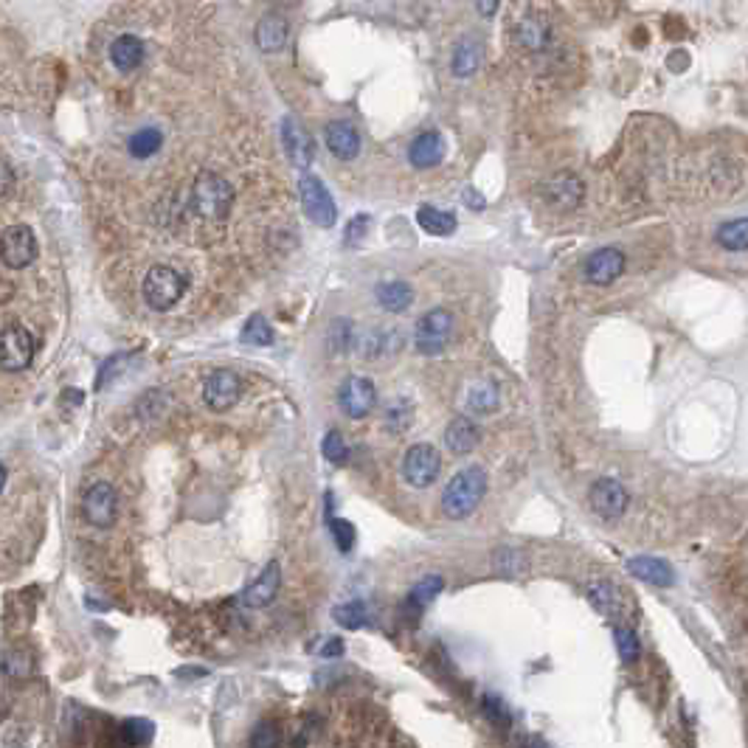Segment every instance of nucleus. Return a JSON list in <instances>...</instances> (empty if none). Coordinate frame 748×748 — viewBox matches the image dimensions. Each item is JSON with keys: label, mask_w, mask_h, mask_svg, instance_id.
<instances>
[{"label": "nucleus", "mask_w": 748, "mask_h": 748, "mask_svg": "<svg viewBox=\"0 0 748 748\" xmlns=\"http://www.w3.org/2000/svg\"><path fill=\"white\" fill-rule=\"evenodd\" d=\"M487 493V473L476 465L458 470L442 493V509L450 521H462V517L473 515Z\"/></svg>", "instance_id": "nucleus-1"}, {"label": "nucleus", "mask_w": 748, "mask_h": 748, "mask_svg": "<svg viewBox=\"0 0 748 748\" xmlns=\"http://www.w3.org/2000/svg\"><path fill=\"white\" fill-rule=\"evenodd\" d=\"M478 439L481 434L470 417H456L445 430V445L453 456H468L470 450H476Z\"/></svg>", "instance_id": "nucleus-21"}, {"label": "nucleus", "mask_w": 748, "mask_h": 748, "mask_svg": "<svg viewBox=\"0 0 748 748\" xmlns=\"http://www.w3.org/2000/svg\"><path fill=\"white\" fill-rule=\"evenodd\" d=\"M614 636H616V647H619L622 661L633 664V661L639 658V639H636V633H633L630 627H614Z\"/></svg>", "instance_id": "nucleus-35"}, {"label": "nucleus", "mask_w": 748, "mask_h": 748, "mask_svg": "<svg viewBox=\"0 0 748 748\" xmlns=\"http://www.w3.org/2000/svg\"><path fill=\"white\" fill-rule=\"evenodd\" d=\"M299 197H301V206H304V214L321 228H332L335 220H338V206L330 194V189L324 186L321 178L315 175H301L299 181Z\"/></svg>", "instance_id": "nucleus-5"}, {"label": "nucleus", "mask_w": 748, "mask_h": 748, "mask_svg": "<svg viewBox=\"0 0 748 748\" xmlns=\"http://www.w3.org/2000/svg\"><path fill=\"white\" fill-rule=\"evenodd\" d=\"M28 670H32V664H28V658L23 653H6L4 655V673L6 675H28Z\"/></svg>", "instance_id": "nucleus-41"}, {"label": "nucleus", "mask_w": 748, "mask_h": 748, "mask_svg": "<svg viewBox=\"0 0 748 748\" xmlns=\"http://www.w3.org/2000/svg\"><path fill=\"white\" fill-rule=\"evenodd\" d=\"M287 34H290V25H287V20L279 15V12H268L262 20L256 23V45L262 48L265 54H276L287 45Z\"/></svg>", "instance_id": "nucleus-19"}, {"label": "nucleus", "mask_w": 748, "mask_h": 748, "mask_svg": "<svg viewBox=\"0 0 748 748\" xmlns=\"http://www.w3.org/2000/svg\"><path fill=\"white\" fill-rule=\"evenodd\" d=\"M493 563L501 574H515V571L527 568V557L521 552H515V549H501Z\"/></svg>", "instance_id": "nucleus-39"}, {"label": "nucleus", "mask_w": 748, "mask_h": 748, "mask_svg": "<svg viewBox=\"0 0 748 748\" xmlns=\"http://www.w3.org/2000/svg\"><path fill=\"white\" fill-rule=\"evenodd\" d=\"M546 200L555 206V209H577L580 200H583V183L577 175H571V172H560L555 175L549 183H546Z\"/></svg>", "instance_id": "nucleus-18"}, {"label": "nucleus", "mask_w": 748, "mask_h": 748, "mask_svg": "<svg viewBox=\"0 0 748 748\" xmlns=\"http://www.w3.org/2000/svg\"><path fill=\"white\" fill-rule=\"evenodd\" d=\"M369 217L366 214H360V217H355L352 222H349V228H347V245H355V242H360L363 237H366V228H369Z\"/></svg>", "instance_id": "nucleus-43"}, {"label": "nucleus", "mask_w": 748, "mask_h": 748, "mask_svg": "<svg viewBox=\"0 0 748 748\" xmlns=\"http://www.w3.org/2000/svg\"><path fill=\"white\" fill-rule=\"evenodd\" d=\"M279 586H281V568H279L276 560H271L262 568V574H259V577L242 591V605L251 608V611L268 608L279 594Z\"/></svg>", "instance_id": "nucleus-13"}, {"label": "nucleus", "mask_w": 748, "mask_h": 748, "mask_svg": "<svg viewBox=\"0 0 748 748\" xmlns=\"http://www.w3.org/2000/svg\"><path fill=\"white\" fill-rule=\"evenodd\" d=\"M625 271V253L616 248H599L586 259V279L591 284H611L622 276Z\"/></svg>", "instance_id": "nucleus-14"}, {"label": "nucleus", "mask_w": 748, "mask_h": 748, "mask_svg": "<svg viewBox=\"0 0 748 748\" xmlns=\"http://www.w3.org/2000/svg\"><path fill=\"white\" fill-rule=\"evenodd\" d=\"M242 397V380L231 369H217L212 371L203 383V402L212 411H228L234 408Z\"/></svg>", "instance_id": "nucleus-10"}, {"label": "nucleus", "mask_w": 748, "mask_h": 748, "mask_svg": "<svg viewBox=\"0 0 748 748\" xmlns=\"http://www.w3.org/2000/svg\"><path fill=\"white\" fill-rule=\"evenodd\" d=\"M321 453H324L327 462L335 465V468H343L349 462V448H347V442H343V437L338 434V430H330V434L324 437Z\"/></svg>", "instance_id": "nucleus-34"}, {"label": "nucleus", "mask_w": 748, "mask_h": 748, "mask_svg": "<svg viewBox=\"0 0 748 748\" xmlns=\"http://www.w3.org/2000/svg\"><path fill=\"white\" fill-rule=\"evenodd\" d=\"M330 347H332V352H347V347H352V321H347V319L332 321Z\"/></svg>", "instance_id": "nucleus-38"}, {"label": "nucleus", "mask_w": 748, "mask_h": 748, "mask_svg": "<svg viewBox=\"0 0 748 748\" xmlns=\"http://www.w3.org/2000/svg\"><path fill=\"white\" fill-rule=\"evenodd\" d=\"M122 734H124V743H133V745H147L155 734L153 723L150 721H127L122 726Z\"/></svg>", "instance_id": "nucleus-37"}, {"label": "nucleus", "mask_w": 748, "mask_h": 748, "mask_svg": "<svg viewBox=\"0 0 748 748\" xmlns=\"http://www.w3.org/2000/svg\"><path fill=\"white\" fill-rule=\"evenodd\" d=\"M189 206L197 217L222 222L234 206V189L225 178L214 175V172H200L192 186V200Z\"/></svg>", "instance_id": "nucleus-2"}, {"label": "nucleus", "mask_w": 748, "mask_h": 748, "mask_svg": "<svg viewBox=\"0 0 748 748\" xmlns=\"http://www.w3.org/2000/svg\"><path fill=\"white\" fill-rule=\"evenodd\" d=\"M484 714L490 717L493 723H498V726H509V712H507V706L498 701V698H493V695H484Z\"/></svg>", "instance_id": "nucleus-40"}, {"label": "nucleus", "mask_w": 748, "mask_h": 748, "mask_svg": "<svg viewBox=\"0 0 748 748\" xmlns=\"http://www.w3.org/2000/svg\"><path fill=\"white\" fill-rule=\"evenodd\" d=\"M110 60L119 71H135L143 63V43L133 34H122L116 43L110 45Z\"/></svg>", "instance_id": "nucleus-24"}, {"label": "nucleus", "mask_w": 748, "mask_h": 748, "mask_svg": "<svg viewBox=\"0 0 748 748\" xmlns=\"http://www.w3.org/2000/svg\"><path fill=\"white\" fill-rule=\"evenodd\" d=\"M496 406H498V389L490 380H476L465 394V408L470 414L484 417V414H490Z\"/></svg>", "instance_id": "nucleus-26"}, {"label": "nucleus", "mask_w": 748, "mask_h": 748, "mask_svg": "<svg viewBox=\"0 0 748 748\" xmlns=\"http://www.w3.org/2000/svg\"><path fill=\"white\" fill-rule=\"evenodd\" d=\"M552 40V28L546 23L543 15H527L521 23H517V43H521L527 51H543Z\"/></svg>", "instance_id": "nucleus-23"}, {"label": "nucleus", "mask_w": 748, "mask_h": 748, "mask_svg": "<svg viewBox=\"0 0 748 748\" xmlns=\"http://www.w3.org/2000/svg\"><path fill=\"white\" fill-rule=\"evenodd\" d=\"M161 143H163L161 130H155V127H143V130H138V133L130 138L127 150H130L133 158L143 161V158H153V155L161 150Z\"/></svg>", "instance_id": "nucleus-29"}, {"label": "nucleus", "mask_w": 748, "mask_h": 748, "mask_svg": "<svg viewBox=\"0 0 748 748\" xmlns=\"http://www.w3.org/2000/svg\"><path fill=\"white\" fill-rule=\"evenodd\" d=\"M332 616H335V622L340 627H347V630H360L369 622V611H366L363 602H358V599L343 602V605H335Z\"/></svg>", "instance_id": "nucleus-33"}, {"label": "nucleus", "mask_w": 748, "mask_h": 748, "mask_svg": "<svg viewBox=\"0 0 748 748\" xmlns=\"http://www.w3.org/2000/svg\"><path fill=\"white\" fill-rule=\"evenodd\" d=\"M330 532H332V540L338 543V549L347 555L352 552V546H355V527L349 521H343V517H332L330 521Z\"/></svg>", "instance_id": "nucleus-36"}, {"label": "nucleus", "mask_w": 748, "mask_h": 748, "mask_svg": "<svg viewBox=\"0 0 748 748\" xmlns=\"http://www.w3.org/2000/svg\"><path fill=\"white\" fill-rule=\"evenodd\" d=\"M450 335H453V319L450 312L437 307V310H428L422 319L417 321V330H414V347L419 355L425 358H437L448 349L450 343Z\"/></svg>", "instance_id": "nucleus-4"}, {"label": "nucleus", "mask_w": 748, "mask_h": 748, "mask_svg": "<svg viewBox=\"0 0 748 748\" xmlns=\"http://www.w3.org/2000/svg\"><path fill=\"white\" fill-rule=\"evenodd\" d=\"M417 222L425 234H434V237H450L456 228H458V220L453 212H442L437 206H422L417 212Z\"/></svg>", "instance_id": "nucleus-25"}, {"label": "nucleus", "mask_w": 748, "mask_h": 748, "mask_svg": "<svg viewBox=\"0 0 748 748\" xmlns=\"http://www.w3.org/2000/svg\"><path fill=\"white\" fill-rule=\"evenodd\" d=\"M374 299L386 312H406L414 304V287L402 279H391L374 287Z\"/></svg>", "instance_id": "nucleus-22"}, {"label": "nucleus", "mask_w": 748, "mask_h": 748, "mask_svg": "<svg viewBox=\"0 0 748 748\" xmlns=\"http://www.w3.org/2000/svg\"><path fill=\"white\" fill-rule=\"evenodd\" d=\"M442 158H445V138L437 130H425V133H419L411 141V147H408L411 166H417V169H434V166L442 163Z\"/></svg>", "instance_id": "nucleus-17"}, {"label": "nucleus", "mask_w": 748, "mask_h": 748, "mask_svg": "<svg viewBox=\"0 0 748 748\" xmlns=\"http://www.w3.org/2000/svg\"><path fill=\"white\" fill-rule=\"evenodd\" d=\"M324 141H327V150L340 161H352L360 153V133L355 130L352 122H343V119L330 122L324 127Z\"/></svg>", "instance_id": "nucleus-16"}, {"label": "nucleus", "mask_w": 748, "mask_h": 748, "mask_svg": "<svg viewBox=\"0 0 748 748\" xmlns=\"http://www.w3.org/2000/svg\"><path fill=\"white\" fill-rule=\"evenodd\" d=\"M588 599L599 614H605V616L619 614V594L611 583H591L588 586Z\"/></svg>", "instance_id": "nucleus-30"}, {"label": "nucleus", "mask_w": 748, "mask_h": 748, "mask_svg": "<svg viewBox=\"0 0 748 748\" xmlns=\"http://www.w3.org/2000/svg\"><path fill=\"white\" fill-rule=\"evenodd\" d=\"M627 571L633 577H639L655 588H670L675 583V574H673L670 563L655 560V557H633V560H627Z\"/></svg>", "instance_id": "nucleus-20"}, {"label": "nucleus", "mask_w": 748, "mask_h": 748, "mask_svg": "<svg viewBox=\"0 0 748 748\" xmlns=\"http://www.w3.org/2000/svg\"><path fill=\"white\" fill-rule=\"evenodd\" d=\"M439 470H442L439 450L428 442L411 445L406 450V456H402V476H406V481L411 487H417V490H425V487L434 484Z\"/></svg>", "instance_id": "nucleus-6"}, {"label": "nucleus", "mask_w": 748, "mask_h": 748, "mask_svg": "<svg viewBox=\"0 0 748 748\" xmlns=\"http://www.w3.org/2000/svg\"><path fill=\"white\" fill-rule=\"evenodd\" d=\"M9 192H12V166L4 163V194H9Z\"/></svg>", "instance_id": "nucleus-47"}, {"label": "nucleus", "mask_w": 748, "mask_h": 748, "mask_svg": "<svg viewBox=\"0 0 748 748\" xmlns=\"http://www.w3.org/2000/svg\"><path fill=\"white\" fill-rule=\"evenodd\" d=\"M63 402H82V391L79 389H65Z\"/></svg>", "instance_id": "nucleus-48"}, {"label": "nucleus", "mask_w": 748, "mask_h": 748, "mask_svg": "<svg viewBox=\"0 0 748 748\" xmlns=\"http://www.w3.org/2000/svg\"><path fill=\"white\" fill-rule=\"evenodd\" d=\"M116 512H119V496L107 481H96L94 487H88V493L82 498L84 521L96 529H110L113 521H116Z\"/></svg>", "instance_id": "nucleus-9"}, {"label": "nucleus", "mask_w": 748, "mask_h": 748, "mask_svg": "<svg viewBox=\"0 0 748 748\" xmlns=\"http://www.w3.org/2000/svg\"><path fill=\"white\" fill-rule=\"evenodd\" d=\"M340 653H343V645H340L338 639H330V645L321 650V655H324V658H332V655H340Z\"/></svg>", "instance_id": "nucleus-46"}, {"label": "nucleus", "mask_w": 748, "mask_h": 748, "mask_svg": "<svg viewBox=\"0 0 748 748\" xmlns=\"http://www.w3.org/2000/svg\"><path fill=\"white\" fill-rule=\"evenodd\" d=\"M281 743V737H279V732L273 729V726H256L253 729V737H251V745L253 748H268V745H279Z\"/></svg>", "instance_id": "nucleus-42"}, {"label": "nucleus", "mask_w": 748, "mask_h": 748, "mask_svg": "<svg viewBox=\"0 0 748 748\" xmlns=\"http://www.w3.org/2000/svg\"><path fill=\"white\" fill-rule=\"evenodd\" d=\"M437 594H442V577H439V574H428V577H422V580L411 588V594H408V605L417 608V611H422L425 605H430V602L437 599Z\"/></svg>", "instance_id": "nucleus-31"}, {"label": "nucleus", "mask_w": 748, "mask_h": 748, "mask_svg": "<svg viewBox=\"0 0 748 748\" xmlns=\"http://www.w3.org/2000/svg\"><path fill=\"white\" fill-rule=\"evenodd\" d=\"M476 9L481 17H493L498 12V0H476Z\"/></svg>", "instance_id": "nucleus-44"}, {"label": "nucleus", "mask_w": 748, "mask_h": 748, "mask_svg": "<svg viewBox=\"0 0 748 748\" xmlns=\"http://www.w3.org/2000/svg\"><path fill=\"white\" fill-rule=\"evenodd\" d=\"M186 287H189V279L181 271L169 268V265H155V268H150L147 276H143L141 293H143V301H147L155 312H166L183 299Z\"/></svg>", "instance_id": "nucleus-3"}, {"label": "nucleus", "mask_w": 748, "mask_h": 748, "mask_svg": "<svg viewBox=\"0 0 748 748\" xmlns=\"http://www.w3.org/2000/svg\"><path fill=\"white\" fill-rule=\"evenodd\" d=\"M273 338H276L273 327L268 324L265 315H259V312L251 315V319L245 321V327H242V332H240V340L248 343V347H271Z\"/></svg>", "instance_id": "nucleus-28"}, {"label": "nucleus", "mask_w": 748, "mask_h": 748, "mask_svg": "<svg viewBox=\"0 0 748 748\" xmlns=\"http://www.w3.org/2000/svg\"><path fill=\"white\" fill-rule=\"evenodd\" d=\"M717 242H721L726 251H745L748 248V217L721 225V231H717Z\"/></svg>", "instance_id": "nucleus-32"}, {"label": "nucleus", "mask_w": 748, "mask_h": 748, "mask_svg": "<svg viewBox=\"0 0 748 748\" xmlns=\"http://www.w3.org/2000/svg\"><path fill=\"white\" fill-rule=\"evenodd\" d=\"M37 259V237L28 225H9L4 231V265L20 271Z\"/></svg>", "instance_id": "nucleus-11"}, {"label": "nucleus", "mask_w": 748, "mask_h": 748, "mask_svg": "<svg viewBox=\"0 0 748 748\" xmlns=\"http://www.w3.org/2000/svg\"><path fill=\"white\" fill-rule=\"evenodd\" d=\"M338 406L347 417L363 419L378 406V389H374V383L363 378V374H352V378H347L338 389Z\"/></svg>", "instance_id": "nucleus-7"}, {"label": "nucleus", "mask_w": 748, "mask_h": 748, "mask_svg": "<svg viewBox=\"0 0 748 748\" xmlns=\"http://www.w3.org/2000/svg\"><path fill=\"white\" fill-rule=\"evenodd\" d=\"M481 65V45L476 37H465V40H458L456 51H453V74L456 76H473Z\"/></svg>", "instance_id": "nucleus-27"}, {"label": "nucleus", "mask_w": 748, "mask_h": 748, "mask_svg": "<svg viewBox=\"0 0 748 748\" xmlns=\"http://www.w3.org/2000/svg\"><path fill=\"white\" fill-rule=\"evenodd\" d=\"M462 200H465V203H468V206H473L476 212H481V209H484V197H481V194H478L476 189H465V194H462Z\"/></svg>", "instance_id": "nucleus-45"}, {"label": "nucleus", "mask_w": 748, "mask_h": 748, "mask_svg": "<svg viewBox=\"0 0 748 748\" xmlns=\"http://www.w3.org/2000/svg\"><path fill=\"white\" fill-rule=\"evenodd\" d=\"M281 141H284V153H287V158H290V163L304 172L315 158V143L307 135V130L296 119H284L281 122Z\"/></svg>", "instance_id": "nucleus-15"}, {"label": "nucleus", "mask_w": 748, "mask_h": 748, "mask_svg": "<svg viewBox=\"0 0 748 748\" xmlns=\"http://www.w3.org/2000/svg\"><path fill=\"white\" fill-rule=\"evenodd\" d=\"M588 501H591V509L599 515V517H605V521H616V517L625 515L627 509V493H625V487L614 478H599L594 487H591V493H588Z\"/></svg>", "instance_id": "nucleus-12"}, {"label": "nucleus", "mask_w": 748, "mask_h": 748, "mask_svg": "<svg viewBox=\"0 0 748 748\" xmlns=\"http://www.w3.org/2000/svg\"><path fill=\"white\" fill-rule=\"evenodd\" d=\"M34 360V338L25 327L9 324L0 335V366L4 371H23Z\"/></svg>", "instance_id": "nucleus-8"}, {"label": "nucleus", "mask_w": 748, "mask_h": 748, "mask_svg": "<svg viewBox=\"0 0 748 748\" xmlns=\"http://www.w3.org/2000/svg\"><path fill=\"white\" fill-rule=\"evenodd\" d=\"M279 4H299V0H279Z\"/></svg>", "instance_id": "nucleus-49"}]
</instances>
